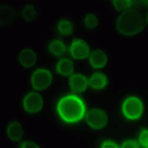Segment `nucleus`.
<instances>
[{
	"instance_id": "obj_1",
	"label": "nucleus",
	"mask_w": 148,
	"mask_h": 148,
	"mask_svg": "<svg viewBox=\"0 0 148 148\" xmlns=\"http://www.w3.org/2000/svg\"><path fill=\"white\" fill-rule=\"evenodd\" d=\"M144 28V16L141 15L139 10L127 9L119 16L117 19V30L121 34H136Z\"/></svg>"
},
{
	"instance_id": "obj_2",
	"label": "nucleus",
	"mask_w": 148,
	"mask_h": 148,
	"mask_svg": "<svg viewBox=\"0 0 148 148\" xmlns=\"http://www.w3.org/2000/svg\"><path fill=\"white\" fill-rule=\"evenodd\" d=\"M58 113L65 121H77L84 114V105L76 96H67L58 104Z\"/></svg>"
},
{
	"instance_id": "obj_3",
	"label": "nucleus",
	"mask_w": 148,
	"mask_h": 148,
	"mask_svg": "<svg viewBox=\"0 0 148 148\" xmlns=\"http://www.w3.org/2000/svg\"><path fill=\"white\" fill-rule=\"evenodd\" d=\"M31 83H33V88L37 89V90L46 89L47 86L52 83V74L49 73L47 70H37L33 74Z\"/></svg>"
},
{
	"instance_id": "obj_4",
	"label": "nucleus",
	"mask_w": 148,
	"mask_h": 148,
	"mask_svg": "<svg viewBox=\"0 0 148 148\" xmlns=\"http://www.w3.org/2000/svg\"><path fill=\"white\" fill-rule=\"evenodd\" d=\"M123 113L127 119H138L142 113V104L138 98H129L127 101H125L123 105Z\"/></svg>"
},
{
	"instance_id": "obj_5",
	"label": "nucleus",
	"mask_w": 148,
	"mask_h": 148,
	"mask_svg": "<svg viewBox=\"0 0 148 148\" xmlns=\"http://www.w3.org/2000/svg\"><path fill=\"white\" fill-rule=\"evenodd\" d=\"M107 114L104 113L102 110H92L88 113L86 116V121H88V125L95 127V129H101L107 125Z\"/></svg>"
},
{
	"instance_id": "obj_6",
	"label": "nucleus",
	"mask_w": 148,
	"mask_h": 148,
	"mask_svg": "<svg viewBox=\"0 0 148 148\" xmlns=\"http://www.w3.org/2000/svg\"><path fill=\"white\" fill-rule=\"evenodd\" d=\"M24 107L28 113H37V111H40L42 107H43V99L39 93H30L25 96V99H24Z\"/></svg>"
},
{
	"instance_id": "obj_7",
	"label": "nucleus",
	"mask_w": 148,
	"mask_h": 148,
	"mask_svg": "<svg viewBox=\"0 0 148 148\" xmlns=\"http://www.w3.org/2000/svg\"><path fill=\"white\" fill-rule=\"evenodd\" d=\"M71 55L77 59H82V58H86L89 55V46L86 45L84 42L82 40H76L73 45H71Z\"/></svg>"
},
{
	"instance_id": "obj_8",
	"label": "nucleus",
	"mask_w": 148,
	"mask_h": 148,
	"mask_svg": "<svg viewBox=\"0 0 148 148\" xmlns=\"http://www.w3.org/2000/svg\"><path fill=\"white\" fill-rule=\"evenodd\" d=\"M70 86L74 92H83L88 86V80H86L82 74H76L70 79Z\"/></svg>"
},
{
	"instance_id": "obj_9",
	"label": "nucleus",
	"mask_w": 148,
	"mask_h": 148,
	"mask_svg": "<svg viewBox=\"0 0 148 148\" xmlns=\"http://www.w3.org/2000/svg\"><path fill=\"white\" fill-rule=\"evenodd\" d=\"M89 59H90V64H92L95 68H101V67H104V65L107 64V55H105L102 51H95V52H92L90 56H89Z\"/></svg>"
},
{
	"instance_id": "obj_10",
	"label": "nucleus",
	"mask_w": 148,
	"mask_h": 148,
	"mask_svg": "<svg viewBox=\"0 0 148 148\" xmlns=\"http://www.w3.org/2000/svg\"><path fill=\"white\" fill-rule=\"evenodd\" d=\"M19 62L24 67H31L36 62V53L30 49H24V51L19 53Z\"/></svg>"
},
{
	"instance_id": "obj_11",
	"label": "nucleus",
	"mask_w": 148,
	"mask_h": 148,
	"mask_svg": "<svg viewBox=\"0 0 148 148\" xmlns=\"http://www.w3.org/2000/svg\"><path fill=\"white\" fill-rule=\"evenodd\" d=\"M8 136L14 141H18V139L22 138V127H21L19 123H16V121L10 123L9 127H8Z\"/></svg>"
},
{
	"instance_id": "obj_12",
	"label": "nucleus",
	"mask_w": 148,
	"mask_h": 148,
	"mask_svg": "<svg viewBox=\"0 0 148 148\" xmlns=\"http://www.w3.org/2000/svg\"><path fill=\"white\" fill-rule=\"evenodd\" d=\"M89 84L92 86L93 89H102L104 86L107 84V79H105L104 74H101V73H95L93 76L90 77Z\"/></svg>"
},
{
	"instance_id": "obj_13",
	"label": "nucleus",
	"mask_w": 148,
	"mask_h": 148,
	"mask_svg": "<svg viewBox=\"0 0 148 148\" xmlns=\"http://www.w3.org/2000/svg\"><path fill=\"white\" fill-rule=\"evenodd\" d=\"M73 62L70 59H62V61H59V64H58V73L59 74H62V76H68V74L73 73Z\"/></svg>"
},
{
	"instance_id": "obj_14",
	"label": "nucleus",
	"mask_w": 148,
	"mask_h": 148,
	"mask_svg": "<svg viewBox=\"0 0 148 148\" xmlns=\"http://www.w3.org/2000/svg\"><path fill=\"white\" fill-rule=\"evenodd\" d=\"M49 51H51V53L53 55H62L64 51H65V46L62 42H59V40H55L51 43V46H49Z\"/></svg>"
},
{
	"instance_id": "obj_15",
	"label": "nucleus",
	"mask_w": 148,
	"mask_h": 148,
	"mask_svg": "<svg viewBox=\"0 0 148 148\" xmlns=\"http://www.w3.org/2000/svg\"><path fill=\"white\" fill-rule=\"evenodd\" d=\"M59 31L62 33V34H71L73 31V24L70 21H61L59 22V25H58Z\"/></svg>"
},
{
	"instance_id": "obj_16",
	"label": "nucleus",
	"mask_w": 148,
	"mask_h": 148,
	"mask_svg": "<svg viewBox=\"0 0 148 148\" xmlns=\"http://www.w3.org/2000/svg\"><path fill=\"white\" fill-rule=\"evenodd\" d=\"M22 15H24V18H25L27 21H33V19H36V10H34V8L31 5H28L25 9H24Z\"/></svg>"
},
{
	"instance_id": "obj_17",
	"label": "nucleus",
	"mask_w": 148,
	"mask_h": 148,
	"mask_svg": "<svg viewBox=\"0 0 148 148\" xmlns=\"http://www.w3.org/2000/svg\"><path fill=\"white\" fill-rule=\"evenodd\" d=\"M84 24H86V27L88 28H95L98 25V18L95 15H88L84 19Z\"/></svg>"
},
{
	"instance_id": "obj_18",
	"label": "nucleus",
	"mask_w": 148,
	"mask_h": 148,
	"mask_svg": "<svg viewBox=\"0 0 148 148\" xmlns=\"http://www.w3.org/2000/svg\"><path fill=\"white\" fill-rule=\"evenodd\" d=\"M114 6H116V9H119V10H125V9H127L129 6H130V2L129 0H114Z\"/></svg>"
},
{
	"instance_id": "obj_19",
	"label": "nucleus",
	"mask_w": 148,
	"mask_h": 148,
	"mask_svg": "<svg viewBox=\"0 0 148 148\" xmlns=\"http://www.w3.org/2000/svg\"><path fill=\"white\" fill-rule=\"evenodd\" d=\"M141 142H142L144 147L148 148V130H142V133H141Z\"/></svg>"
},
{
	"instance_id": "obj_20",
	"label": "nucleus",
	"mask_w": 148,
	"mask_h": 148,
	"mask_svg": "<svg viewBox=\"0 0 148 148\" xmlns=\"http://www.w3.org/2000/svg\"><path fill=\"white\" fill-rule=\"evenodd\" d=\"M121 148H139V147H138V142H135V141H126Z\"/></svg>"
},
{
	"instance_id": "obj_21",
	"label": "nucleus",
	"mask_w": 148,
	"mask_h": 148,
	"mask_svg": "<svg viewBox=\"0 0 148 148\" xmlns=\"http://www.w3.org/2000/svg\"><path fill=\"white\" fill-rule=\"evenodd\" d=\"M22 148H39V147H37L34 142H30L28 141V142H24L22 144Z\"/></svg>"
},
{
	"instance_id": "obj_22",
	"label": "nucleus",
	"mask_w": 148,
	"mask_h": 148,
	"mask_svg": "<svg viewBox=\"0 0 148 148\" xmlns=\"http://www.w3.org/2000/svg\"><path fill=\"white\" fill-rule=\"evenodd\" d=\"M102 148H119V147H117L114 142H110V141H108V142H104Z\"/></svg>"
},
{
	"instance_id": "obj_23",
	"label": "nucleus",
	"mask_w": 148,
	"mask_h": 148,
	"mask_svg": "<svg viewBox=\"0 0 148 148\" xmlns=\"http://www.w3.org/2000/svg\"><path fill=\"white\" fill-rule=\"evenodd\" d=\"M147 19H148V15H147Z\"/></svg>"
}]
</instances>
